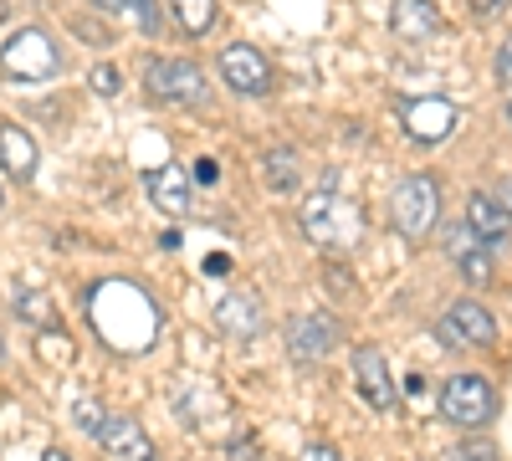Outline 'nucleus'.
<instances>
[{
	"label": "nucleus",
	"mask_w": 512,
	"mask_h": 461,
	"mask_svg": "<svg viewBox=\"0 0 512 461\" xmlns=\"http://www.w3.org/2000/svg\"><path fill=\"white\" fill-rule=\"evenodd\" d=\"M446 318L456 323V333H461V339L472 344V349H492V344H497V318H492L482 303L461 298V303H451V308H446Z\"/></svg>",
	"instance_id": "16"
},
{
	"label": "nucleus",
	"mask_w": 512,
	"mask_h": 461,
	"mask_svg": "<svg viewBox=\"0 0 512 461\" xmlns=\"http://www.w3.org/2000/svg\"><path fill=\"white\" fill-rule=\"evenodd\" d=\"M72 421H77V431H82V436H93V441H98V436H103V426H108V415H103V405H98L93 395H82V400L72 405Z\"/></svg>",
	"instance_id": "23"
},
{
	"label": "nucleus",
	"mask_w": 512,
	"mask_h": 461,
	"mask_svg": "<svg viewBox=\"0 0 512 461\" xmlns=\"http://www.w3.org/2000/svg\"><path fill=\"white\" fill-rule=\"evenodd\" d=\"M333 205H338V195H333V175H323V185L308 195V205H303V231L313 236V241H328L333 236Z\"/></svg>",
	"instance_id": "18"
},
{
	"label": "nucleus",
	"mask_w": 512,
	"mask_h": 461,
	"mask_svg": "<svg viewBox=\"0 0 512 461\" xmlns=\"http://www.w3.org/2000/svg\"><path fill=\"white\" fill-rule=\"evenodd\" d=\"M93 93H103V98H113L118 88H123V77H118V67H93Z\"/></svg>",
	"instance_id": "24"
},
{
	"label": "nucleus",
	"mask_w": 512,
	"mask_h": 461,
	"mask_svg": "<svg viewBox=\"0 0 512 461\" xmlns=\"http://www.w3.org/2000/svg\"><path fill=\"white\" fill-rule=\"evenodd\" d=\"M456 461H497V446H487V441H466V446L456 451Z\"/></svg>",
	"instance_id": "26"
},
{
	"label": "nucleus",
	"mask_w": 512,
	"mask_h": 461,
	"mask_svg": "<svg viewBox=\"0 0 512 461\" xmlns=\"http://www.w3.org/2000/svg\"><path fill=\"white\" fill-rule=\"evenodd\" d=\"M41 461H67V456H62V451H47V456H41Z\"/></svg>",
	"instance_id": "33"
},
{
	"label": "nucleus",
	"mask_w": 512,
	"mask_h": 461,
	"mask_svg": "<svg viewBox=\"0 0 512 461\" xmlns=\"http://www.w3.org/2000/svg\"><path fill=\"white\" fill-rule=\"evenodd\" d=\"M441 216V190L431 175H405L390 195V226L405 236V241H420L425 231L436 226Z\"/></svg>",
	"instance_id": "4"
},
{
	"label": "nucleus",
	"mask_w": 512,
	"mask_h": 461,
	"mask_svg": "<svg viewBox=\"0 0 512 461\" xmlns=\"http://www.w3.org/2000/svg\"><path fill=\"white\" fill-rule=\"evenodd\" d=\"M0 364H6V339H0Z\"/></svg>",
	"instance_id": "35"
},
{
	"label": "nucleus",
	"mask_w": 512,
	"mask_h": 461,
	"mask_svg": "<svg viewBox=\"0 0 512 461\" xmlns=\"http://www.w3.org/2000/svg\"><path fill=\"white\" fill-rule=\"evenodd\" d=\"M472 11L477 16H492V11H502V0H472Z\"/></svg>",
	"instance_id": "32"
},
{
	"label": "nucleus",
	"mask_w": 512,
	"mask_h": 461,
	"mask_svg": "<svg viewBox=\"0 0 512 461\" xmlns=\"http://www.w3.org/2000/svg\"><path fill=\"white\" fill-rule=\"evenodd\" d=\"M98 11L108 16H123V21H139L144 36H159L164 31V11H159V0H93Z\"/></svg>",
	"instance_id": "19"
},
{
	"label": "nucleus",
	"mask_w": 512,
	"mask_h": 461,
	"mask_svg": "<svg viewBox=\"0 0 512 461\" xmlns=\"http://www.w3.org/2000/svg\"><path fill=\"white\" fill-rule=\"evenodd\" d=\"M216 323L221 333H231V339H256L262 333V298L256 292H226V298L216 303Z\"/></svg>",
	"instance_id": "12"
},
{
	"label": "nucleus",
	"mask_w": 512,
	"mask_h": 461,
	"mask_svg": "<svg viewBox=\"0 0 512 461\" xmlns=\"http://www.w3.org/2000/svg\"><path fill=\"white\" fill-rule=\"evenodd\" d=\"M354 380H359V395L374 405V410H390L395 405V385H390V364L374 344H359L354 349Z\"/></svg>",
	"instance_id": "10"
},
{
	"label": "nucleus",
	"mask_w": 512,
	"mask_h": 461,
	"mask_svg": "<svg viewBox=\"0 0 512 461\" xmlns=\"http://www.w3.org/2000/svg\"><path fill=\"white\" fill-rule=\"evenodd\" d=\"M338 344V323L328 313H297L287 323V349L297 364H313V359H328V349Z\"/></svg>",
	"instance_id": "9"
},
{
	"label": "nucleus",
	"mask_w": 512,
	"mask_h": 461,
	"mask_svg": "<svg viewBox=\"0 0 512 461\" xmlns=\"http://www.w3.org/2000/svg\"><path fill=\"white\" fill-rule=\"evenodd\" d=\"M195 180H200V185H216V180H221L216 159H195Z\"/></svg>",
	"instance_id": "29"
},
{
	"label": "nucleus",
	"mask_w": 512,
	"mask_h": 461,
	"mask_svg": "<svg viewBox=\"0 0 512 461\" xmlns=\"http://www.w3.org/2000/svg\"><path fill=\"white\" fill-rule=\"evenodd\" d=\"M492 195L502 200V211L512 216V175H507V180H497V190H492Z\"/></svg>",
	"instance_id": "31"
},
{
	"label": "nucleus",
	"mask_w": 512,
	"mask_h": 461,
	"mask_svg": "<svg viewBox=\"0 0 512 461\" xmlns=\"http://www.w3.org/2000/svg\"><path fill=\"white\" fill-rule=\"evenodd\" d=\"M169 11H175L180 31H190V36L216 31V0H169Z\"/></svg>",
	"instance_id": "20"
},
{
	"label": "nucleus",
	"mask_w": 512,
	"mask_h": 461,
	"mask_svg": "<svg viewBox=\"0 0 512 461\" xmlns=\"http://www.w3.org/2000/svg\"><path fill=\"white\" fill-rule=\"evenodd\" d=\"M6 11H11V0H0V21H6Z\"/></svg>",
	"instance_id": "34"
},
{
	"label": "nucleus",
	"mask_w": 512,
	"mask_h": 461,
	"mask_svg": "<svg viewBox=\"0 0 512 461\" xmlns=\"http://www.w3.org/2000/svg\"><path fill=\"white\" fill-rule=\"evenodd\" d=\"M400 123H405V134L415 139V144H441V139H451V129L461 123V113H456V103H446V98H405L400 103Z\"/></svg>",
	"instance_id": "7"
},
{
	"label": "nucleus",
	"mask_w": 512,
	"mask_h": 461,
	"mask_svg": "<svg viewBox=\"0 0 512 461\" xmlns=\"http://www.w3.org/2000/svg\"><path fill=\"white\" fill-rule=\"evenodd\" d=\"M144 185H149V200L159 205L164 216H185L190 205H195V195H190V175L180 170V164H164V170H149V175H144Z\"/></svg>",
	"instance_id": "13"
},
{
	"label": "nucleus",
	"mask_w": 512,
	"mask_h": 461,
	"mask_svg": "<svg viewBox=\"0 0 512 461\" xmlns=\"http://www.w3.org/2000/svg\"><path fill=\"white\" fill-rule=\"evenodd\" d=\"M16 313L31 323V328H57V308H52V298H47V292H21V298H16Z\"/></svg>",
	"instance_id": "21"
},
{
	"label": "nucleus",
	"mask_w": 512,
	"mask_h": 461,
	"mask_svg": "<svg viewBox=\"0 0 512 461\" xmlns=\"http://www.w3.org/2000/svg\"><path fill=\"white\" fill-rule=\"evenodd\" d=\"M226 272H231V257H226V251H216V257L205 262V277H226Z\"/></svg>",
	"instance_id": "30"
},
{
	"label": "nucleus",
	"mask_w": 512,
	"mask_h": 461,
	"mask_svg": "<svg viewBox=\"0 0 512 461\" xmlns=\"http://www.w3.org/2000/svg\"><path fill=\"white\" fill-rule=\"evenodd\" d=\"M88 323L98 328V339L118 354H144L159 339V308L139 282H98L88 292Z\"/></svg>",
	"instance_id": "1"
},
{
	"label": "nucleus",
	"mask_w": 512,
	"mask_h": 461,
	"mask_svg": "<svg viewBox=\"0 0 512 461\" xmlns=\"http://www.w3.org/2000/svg\"><path fill=\"white\" fill-rule=\"evenodd\" d=\"M466 226H472L487 246H502L507 231H512V216L502 211V200L492 190H477L472 200H466Z\"/></svg>",
	"instance_id": "14"
},
{
	"label": "nucleus",
	"mask_w": 512,
	"mask_h": 461,
	"mask_svg": "<svg viewBox=\"0 0 512 461\" xmlns=\"http://www.w3.org/2000/svg\"><path fill=\"white\" fill-rule=\"evenodd\" d=\"M497 82H502V88L512 93V36H507L502 47H497Z\"/></svg>",
	"instance_id": "27"
},
{
	"label": "nucleus",
	"mask_w": 512,
	"mask_h": 461,
	"mask_svg": "<svg viewBox=\"0 0 512 461\" xmlns=\"http://www.w3.org/2000/svg\"><path fill=\"white\" fill-rule=\"evenodd\" d=\"M0 164H6L11 180H31L36 175V139L16 123H0Z\"/></svg>",
	"instance_id": "17"
},
{
	"label": "nucleus",
	"mask_w": 512,
	"mask_h": 461,
	"mask_svg": "<svg viewBox=\"0 0 512 461\" xmlns=\"http://www.w3.org/2000/svg\"><path fill=\"white\" fill-rule=\"evenodd\" d=\"M226 461H262V446H256V436H236L226 446Z\"/></svg>",
	"instance_id": "25"
},
{
	"label": "nucleus",
	"mask_w": 512,
	"mask_h": 461,
	"mask_svg": "<svg viewBox=\"0 0 512 461\" xmlns=\"http://www.w3.org/2000/svg\"><path fill=\"white\" fill-rule=\"evenodd\" d=\"M441 415L451 426L477 431V426H487L497 415V390L482 380V374H456V380L441 385Z\"/></svg>",
	"instance_id": "5"
},
{
	"label": "nucleus",
	"mask_w": 512,
	"mask_h": 461,
	"mask_svg": "<svg viewBox=\"0 0 512 461\" xmlns=\"http://www.w3.org/2000/svg\"><path fill=\"white\" fill-rule=\"evenodd\" d=\"M98 446H103L113 461H154V441L144 436L139 421H128V415H108Z\"/></svg>",
	"instance_id": "11"
},
{
	"label": "nucleus",
	"mask_w": 512,
	"mask_h": 461,
	"mask_svg": "<svg viewBox=\"0 0 512 461\" xmlns=\"http://www.w3.org/2000/svg\"><path fill=\"white\" fill-rule=\"evenodd\" d=\"M144 82H149V93L164 98V103H180L190 113H205L210 108L205 67L190 62V57H154V62H144Z\"/></svg>",
	"instance_id": "2"
},
{
	"label": "nucleus",
	"mask_w": 512,
	"mask_h": 461,
	"mask_svg": "<svg viewBox=\"0 0 512 461\" xmlns=\"http://www.w3.org/2000/svg\"><path fill=\"white\" fill-rule=\"evenodd\" d=\"M0 72L16 77V82H47V77H57L62 72L57 41L41 26H21L6 47H0Z\"/></svg>",
	"instance_id": "3"
},
{
	"label": "nucleus",
	"mask_w": 512,
	"mask_h": 461,
	"mask_svg": "<svg viewBox=\"0 0 512 461\" xmlns=\"http://www.w3.org/2000/svg\"><path fill=\"white\" fill-rule=\"evenodd\" d=\"M297 461H344V456H338L333 446H323V441H313V446H303V456H297Z\"/></svg>",
	"instance_id": "28"
},
{
	"label": "nucleus",
	"mask_w": 512,
	"mask_h": 461,
	"mask_svg": "<svg viewBox=\"0 0 512 461\" xmlns=\"http://www.w3.org/2000/svg\"><path fill=\"white\" fill-rule=\"evenodd\" d=\"M267 185L272 190H297V154L292 149H267Z\"/></svg>",
	"instance_id": "22"
},
{
	"label": "nucleus",
	"mask_w": 512,
	"mask_h": 461,
	"mask_svg": "<svg viewBox=\"0 0 512 461\" xmlns=\"http://www.w3.org/2000/svg\"><path fill=\"white\" fill-rule=\"evenodd\" d=\"M216 67H221V77H226V88L241 93V98L272 93V62L256 52V47H246V41H231V47L216 57Z\"/></svg>",
	"instance_id": "6"
},
{
	"label": "nucleus",
	"mask_w": 512,
	"mask_h": 461,
	"mask_svg": "<svg viewBox=\"0 0 512 461\" xmlns=\"http://www.w3.org/2000/svg\"><path fill=\"white\" fill-rule=\"evenodd\" d=\"M446 257L456 262V272L466 277V282H472V287H487L492 282V246L472 231V226H451L446 231Z\"/></svg>",
	"instance_id": "8"
},
{
	"label": "nucleus",
	"mask_w": 512,
	"mask_h": 461,
	"mask_svg": "<svg viewBox=\"0 0 512 461\" xmlns=\"http://www.w3.org/2000/svg\"><path fill=\"white\" fill-rule=\"evenodd\" d=\"M390 26L405 41H431L446 21H441V11L431 6V0H395V6H390Z\"/></svg>",
	"instance_id": "15"
},
{
	"label": "nucleus",
	"mask_w": 512,
	"mask_h": 461,
	"mask_svg": "<svg viewBox=\"0 0 512 461\" xmlns=\"http://www.w3.org/2000/svg\"><path fill=\"white\" fill-rule=\"evenodd\" d=\"M507 118H512V108H507Z\"/></svg>",
	"instance_id": "36"
}]
</instances>
